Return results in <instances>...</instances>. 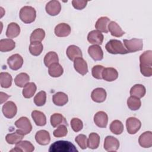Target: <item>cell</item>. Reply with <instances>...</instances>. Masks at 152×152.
Returning <instances> with one entry per match:
<instances>
[{
    "instance_id": "cb8c5ba5",
    "label": "cell",
    "mask_w": 152,
    "mask_h": 152,
    "mask_svg": "<svg viewBox=\"0 0 152 152\" xmlns=\"http://www.w3.org/2000/svg\"><path fill=\"white\" fill-rule=\"evenodd\" d=\"M20 33V27L16 23H11L8 25L6 31V36L9 39L17 37Z\"/></svg>"
},
{
    "instance_id": "30bf717a",
    "label": "cell",
    "mask_w": 152,
    "mask_h": 152,
    "mask_svg": "<svg viewBox=\"0 0 152 152\" xmlns=\"http://www.w3.org/2000/svg\"><path fill=\"white\" fill-rule=\"evenodd\" d=\"M104 148L107 151H117L119 147V140L113 136H107L104 139Z\"/></svg>"
},
{
    "instance_id": "d4e9b609",
    "label": "cell",
    "mask_w": 152,
    "mask_h": 152,
    "mask_svg": "<svg viewBox=\"0 0 152 152\" xmlns=\"http://www.w3.org/2000/svg\"><path fill=\"white\" fill-rule=\"evenodd\" d=\"M53 103L58 106H62L67 103L68 101V96L64 92H57L52 97Z\"/></svg>"
},
{
    "instance_id": "1f68e13d",
    "label": "cell",
    "mask_w": 152,
    "mask_h": 152,
    "mask_svg": "<svg viewBox=\"0 0 152 152\" xmlns=\"http://www.w3.org/2000/svg\"><path fill=\"white\" fill-rule=\"evenodd\" d=\"M64 69L59 63H55L51 65L48 69V73L52 77H59L62 75Z\"/></svg>"
},
{
    "instance_id": "3957f363",
    "label": "cell",
    "mask_w": 152,
    "mask_h": 152,
    "mask_svg": "<svg viewBox=\"0 0 152 152\" xmlns=\"http://www.w3.org/2000/svg\"><path fill=\"white\" fill-rule=\"evenodd\" d=\"M106 50L111 54H126L128 53L123 43L119 40H110L105 45Z\"/></svg>"
},
{
    "instance_id": "4fadbf2b",
    "label": "cell",
    "mask_w": 152,
    "mask_h": 152,
    "mask_svg": "<svg viewBox=\"0 0 152 152\" xmlns=\"http://www.w3.org/2000/svg\"><path fill=\"white\" fill-rule=\"evenodd\" d=\"M74 67L75 71L82 75L88 72L87 64L82 57L77 58L74 61Z\"/></svg>"
},
{
    "instance_id": "9c48e42d",
    "label": "cell",
    "mask_w": 152,
    "mask_h": 152,
    "mask_svg": "<svg viewBox=\"0 0 152 152\" xmlns=\"http://www.w3.org/2000/svg\"><path fill=\"white\" fill-rule=\"evenodd\" d=\"M7 64L12 70H18L21 68L23 64V57L18 53L12 55L8 58Z\"/></svg>"
},
{
    "instance_id": "f35d334b",
    "label": "cell",
    "mask_w": 152,
    "mask_h": 152,
    "mask_svg": "<svg viewBox=\"0 0 152 152\" xmlns=\"http://www.w3.org/2000/svg\"><path fill=\"white\" fill-rule=\"evenodd\" d=\"M15 147L18 148L21 152H32L34 150V145L28 141H20L18 143L15 144Z\"/></svg>"
},
{
    "instance_id": "f546056e",
    "label": "cell",
    "mask_w": 152,
    "mask_h": 152,
    "mask_svg": "<svg viewBox=\"0 0 152 152\" xmlns=\"http://www.w3.org/2000/svg\"><path fill=\"white\" fill-rule=\"evenodd\" d=\"M15 47V42L11 39H3L0 40V50L2 52H9Z\"/></svg>"
},
{
    "instance_id": "9a60e30c",
    "label": "cell",
    "mask_w": 152,
    "mask_h": 152,
    "mask_svg": "<svg viewBox=\"0 0 152 152\" xmlns=\"http://www.w3.org/2000/svg\"><path fill=\"white\" fill-rule=\"evenodd\" d=\"M35 140L36 142L42 145H46L50 142V136L46 130H39L35 135Z\"/></svg>"
},
{
    "instance_id": "277c9868",
    "label": "cell",
    "mask_w": 152,
    "mask_h": 152,
    "mask_svg": "<svg viewBox=\"0 0 152 152\" xmlns=\"http://www.w3.org/2000/svg\"><path fill=\"white\" fill-rule=\"evenodd\" d=\"M19 16L23 23L30 24L34 21L36 17V11L32 7L24 6L21 8Z\"/></svg>"
},
{
    "instance_id": "d6986e66",
    "label": "cell",
    "mask_w": 152,
    "mask_h": 152,
    "mask_svg": "<svg viewBox=\"0 0 152 152\" xmlns=\"http://www.w3.org/2000/svg\"><path fill=\"white\" fill-rule=\"evenodd\" d=\"M71 27L66 23L58 24L55 28V34L58 37H66L71 33Z\"/></svg>"
},
{
    "instance_id": "e575fe53",
    "label": "cell",
    "mask_w": 152,
    "mask_h": 152,
    "mask_svg": "<svg viewBox=\"0 0 152 152\" xmlns=\"http://www.w3.org/2000/svg\"><path fill=\"white\" fill-rule=\"evenodd\" d=\"M100 144V136L95 132H91L87 140V147L91 149H96Z\"/></svg>"
},
{
    "instance_id": "44dd1931",
    "label": "cell",
    "mask_w": 152,
    "mask_h": 152,
    "mask_svg": "<svg viewBox=\"0 0 152 152\" xmlns=\"http://www.w3.org/2000/svg\"><path fill=\"white\" fill-rule=\"evenodd\" d=\"M118 77V72L117 70L112 67L104 68L102 72V79L106 81H113Z\"/></svg>"
},
{
    "instance_id": "8d00e7d4",
    "label": "cell",
    "mask_w": 152,
    "mask_h": 152,
    "mask_svg": "<svg viewBox=\"0 0 152 152\" xmlns=\"http://www.w3.org/2000/svg\"><path fill=\"white\" fill-rule=\"evenodd\" d=\"M59 58L57 53L55 52L50 51L46 54L44 58V64L46 66L49 67L55 63H58Z\"/></svg>"
},
{
    "instance_id": "7bdbcfd3",
    "label": "cell",
    "mask_w": 152,
    "mask_h": 152,
    "mask_svg": "<svg viewBox=\"0 0 152 152\" xmlns=\"http://www.w3.org/2000/svg\"><path fill=\"white\" fill-rule=\"evenodd\" d=\"M67 133H68V129L66 125H61L58 126L57 129L54 130L53 132V135L55 137L60 138V137H65L67 135Z\"/></svg>"
},
{
    "instance_id": "5b68a950",
    "label": "cell",
    "mask_w": 152,
    "mask_h": 152,
    "mask_svg": "<svg viewBox=\"0 0 152 152\" xmlns=\"http://www.w3.org/2000/svg\"><path fill=\"white\" fill-rule=\"evenodd\" d=\"M124 44L128 53L141 50L143 48V42L141 39L133 38L131 40L124 39Z\"/></svg>"
},
{
    "instance_id": "d590c367",
    "label": "cell",
    "mask_w": 152,
    "mask_h": 152,
    "mask_svg": "<svg viewBox=\"0 0 152 152\" xmlns=\"http://www.w3.org/2000/svg\"><path fill=\"white\" fill-rule=\"evenodd\" d=\"M12 78L11 74L6 72H1L0 74V83L2 88H7L12 84Z\"/></svg>"
},
{
    "instance_id": "c3c4849f",
    "label": "cell",
    "mask_w": 152,
    "mask_h": 152,
    "mask_svg": "<svg viewBox=\"0 0 152 152\" xmlns=\"http://www.w3.org/2000/svg\"><path fill=\"white\" fill-rule=\"evenodd\" d=\"M9 97H10V96L7 94L6 93L1 92V104L3 103L4 102H5Z\"/></svg>"
},
{
    "instance_id": "ee69618b",
    "label": "cell",
    "mask_w": 152,
    "mask_h": 152,
    "mask_svg": "<svg viewBox=\"0 0 152 152\" xmlns=\"http://www.w3.org/2000/svg\"><path fill=\"white\" fill-rule=\"evenodd\" d=\"M71 126L74 132H79L83 128V123L78 118H74L71 121Z\"/></svg>"
},
{
    "instance_id": "6da1fadb",
    "label": "cell",
    "mask_w": 152,
    "mask_h": 152,
    "mask_svg": "<svg viewBox=\"0 0 152 152\" xmlns=\"http://www.w3.org/2000/svg\"><path fill=\"white\" fill-rule=\"evenodd\" d=\"M140 69L144 77L152 75V51L147 50L140 56Z\"/></svg>"
},
{
    "instance_id": "60d3db41",
    "label": "cell",
    "mask_w": 152,
    "mask_h": 152,
    "mask_svg": "<svg viewBox=\"0 0 152 152\" xmlns=\"http://www.w3.org/2000/svg\"><path fill=\"white\" fill-rule=\"evenodd\" d=\"M110 130L113 134L119 135L124 131V125L120 121L115 120L110 125Z\"/></svg>"
},
{
    "instance_id": "bcb514c9",
    "label": "cell",
    "mask_w": 152,
    "mask_h": 152,
    "mask_svg": "<svg viewBox=\"0 0 152 152\" xmlns=\"http://www.w3.org/2000/svg\"><path fill=\"white\" fill-rule=\"evenodd\" d=\"M104 68L102 65H100L94 66L91 69V74L93 77L96 79H102V72Z\"/></svg>"
},
{
    "instance_id": "836d02e7",
    "label": "cell",
    "mask_w": 152,
    "mask_h": 152,
    "mask_svg": "<svg viewBox=\"0 0 152 152\" xmlns=\"http://www.w3.org/2000/svg\"><path fill=\"white\" fill-rule=\"evenodd\" d=\"M45 37V31L42 28H36L31 33L30 37V43L31 42H41Z\"/></svg>"
},
{
    "instance_id": "e0dca14e",
    "label": "cell",
    "mask_w": 152,
    "mask_h": 152,
    "mask_svg": "<svg viewBox=\"0 0 152 152\" xmlns=\"http://www.w3.org/2000/svg\"><path fill=\"white\" fill-rule=\"evenodd\" d=\"M106 91L103 88H96L94 89L91 94V97L93 101L96 103H102L106 99Z\"/></svg>"
},
{
    "instance_id": "b9f144b4",
    "label": "cell",
    "mask_w": 152,
    "mask_h": 152,
    "mask_svg": "<svg viewBox=\"0 0 152 152\" xmlns=\"http://www.w3.org/2000/svg\"><path fill=\"white\" fill-rule=\"evenodd\" d=\"M34 103L37 106H43L46 101V93L44 91H40L34 97Z\"/></svg>"
},
{
    "instance_id": "603a6c76",
    "label": "cell",
    "mask_w": 152,
    "mask_h": 152,
    "mask_svg": "<svg viewBox=\"0 0 152 152\" xmlns=\"http://www.w3.org/2000/svg\"><path fill=\"white\" fill-rule=\"evenodd\" d=\"M110 23V19L107 17H100L95 24V28L97 30L104 33H108V25Z\"/></svg>"
},
{
    "instance_id": "484cf974",
    "label": "cell",
    "mask_w": 152,
    "mask_h": 152,
    "mask_svg": "<svg viewBox=\"0 0 152 152\" xmlns=\"http://www.w3.org/2000/svg\"><path fill=\"white\" fill-rule=\"evenodd\" d=\"M31 117L36 125L42 126L46 124V118L45 115L39 110H33L31 112Z\"/></svg>"
},
{
    "instance_id": "83f0119b",
    "label": "cell",
    "mask_w": 152,
    "mask_h": 152,
    "mask_svg": "<svg viewBox=\"0 0 152 152\" xmlns=\"http://www.w3.org/2000/svg\"><path fill=\"white\" fill-rule=\"evenodd\" d=\"M50 121L51 125L54 128L59 126L61 125H65L66 126L68 125L65 118L60 113H56L52 114L50 116Z\"/></svg>"
},
{
    "instance_id": "ac0fdd59",
    "label": "cell",
    "mask_w": 152,
    "mask_h": 152,
    "mask_svg": "<svg viewBox=\"0 0 152 152\" xmlns=\"http://www.w3.org/2000/svg\"><path fill=\"white\" fill-rule=\"evenodd\" d=\"M138 142L143 148H150L152 146V132L145 131L143 132L138 138Z\"/></svg>"
},
{
    "instance_id": "8992f818",
    "label": "cell",
    "mask_w": 152,
    "mask_h": 152,
    "mask_svg": "<svg viewBox=\"0 0 152 152\" xmlns=\"http://www.w3.org/2000/svg\"><path fill=\"white\" fill-rule=\"evenodd\" d=\"M15 126L24 135L29 134L32 130V125L30 121L25 116H22L15 122Z\"/></svg>"
},
{
    "instance_id": "5bb4252c",
    "label": "cell",
    "mask_w": 152,
    "mask_h": 152,
    "mask_svg": "<svg viewBox=\"0 0 152 152\" xmlns=\"http://www.w3.org/2000/svg\"><path fill=\"white\" fill-rule=\"evenodd\" d=\"M94 122L99 128H106L108 122V116L103 111L97 112L94 116Z\"/></svg>"
},
{
    "instance_id": "f6af8a7d",
    "label": "cell",
    "mask_w": 152,
    "mask_h": 152,
    "mask_svg": "<svg viewBox=\"0 0 152 152\" xmlns=\"http://www.w3.org/2000/svg\"><path fill=\"white\" fill-rule=\"evenodd\" d=\"M75 142L78 144L80 147L83 149H86L87 147V138L84 134H79L75 138Z\"/></svg>"
},
{
    "instance_id": "4dcf8cb0",
    "label": "cell",
    "mask_w": 152,
    "mask_h": 152,
    "mask_svg": "<svg viewBox=\"0 0 152 152\" xmlns=\"http://www.w3.org/2000/svg\"><path fill=\"white\" fill-rule=\"evenodd\" d=\"M37 87L34 83L31 82L27 84L24 87L22 91L23 96L26 99H30L33 96L36 91Z\"/></svg>"
},
{
    "instance_id": "ffe728a7",
    "label": "cell",
    "mask_w": 152,
    "mask_h": 152,
    "mask_svg": "<svg viewBox=\"0 0 152 152\" xmlns=\"http://www.w3.org/2000/svg\"><path fill=\"white\" fill-rule=\"evenodd\" d=\"M24 135H25L18 129L14 132L8 134L5 137V140L10 144H15L21 141Z\"/></svg>"
},
{
    "instance_id": "4316f807",
    "label": "cell",
    "mask_w": 152,
    "mask_h": 152,
    "mask_svg": "<svg viewBox=\"0 0 152 152\" xmlns=\"http://www.w3.org/2000/svg\"><path fill=\"white\" fill-rule=\"evenodd\" d=\"M145 93V87L142 84H137L133 86L130 90V95L139 99L144 97Z\"/></svg>"
},
{
    "instance_id": "8fae6325",
    "label": "cell",
    "mask_w": 152,
    "mask_h": 152,
    "mask_svg": "<svg viewBox=\"0 0 152 152\" xmlns=\"http://www.w3.org/2000/svg\"><path fill=\"white\" fill-rule=\"evenodd\" d=\"M45 10L48 14L51 16H55L61 12V5L58 1H50L46 4Z\"/></svg>"
},
{
    "instance_id": "ba28073f",
    "label": "cell",
    "mask_w": 152,
    "mask_h": 152,
    "mask_svg": "<svg viewBox=\"0 0 152 152\" xmlns=\"http://www.w3.org/2000/svg\"><path fill=\"white\" fill-rule=\"evenodd\" d=\"M2 111L5 117L8 119H11L17 114V107L13 102L8 101L3 105Z\"/></svg>"
},
{
    "instance_id": "7dc6e473",
    "label": "cell",
    "mask_w": 152,
    "mask_h": 152,
    "mask_svg": "<svg viewBox=\"0 0 152 152\" xmlns=\"http://www.w3.org/2000/svg\"><path fill=\"white\" fill-rule=\"evenodd\" d=\"M88 1L82 0H73L72 1V5L73 7L78 10H81L84 9L87 4Z\"/></svg>"
},
{
    "instance_id": "7a4b0ae2",
    "label": "cell",
    "mask_w": 152,
    "mask_h": 152,
    "mask_svg": "<svg viewBox=\"0 0 152 152\" xmlns=\"http://www.w3.org/2000/svg\"><path fill=\"white\" fill-rule=\"evenodd\" d=\"M49 152H77L75 146L69 141L60 140L54 142L49 148Z\"/></svg>"
},
{
    "instance_id": "2e32d148",
    "label": "cell",
    "mask_w": 152,
    "mask_h": 152,
    "mask_svg": "<svg viewBox=\"0 0 152 152\" xmlns=\"http://www.w3.org/2000/svg\"><path fill=\"white\" fill-rule=\"evenodd\" d=\"M88 53L94 61H101L103 58L102 49L99 45H91L88 47Z\"/></svg>"
},
{
    "instance_id": "52a82bcc",
    "label": "cell",
    "mask_w": 152,
    "mask_h": 152,
    "mask_svg": "<svg viewBox=\"0 0 152 152\" xmlns=\"http://www.w3.org/2000/svg\"><path fill=\"white\" fill-rule=\"evenodd\" d=\"M126 126L127 132L129 134H135L141 128V123L138 119L135 117H130L126 121Z\"/></svg>"
},
{
    "instance_id": "d6a6232c",
    "label": "cell",
    "mask_w": 152,
    "mask_h": 152,
    "mask_svg": "<svg viewBox=\"0 0 152 152\" xmlns=\"http://www.w3.org/2000/svg\"><path fill=\"white\" fill-rule=\"evenodd\" d=\"M30 77L27 73L21 72L18 74L15 79L14 83L15 85L19 87H24L27 84L29 83Z\"/></svg>"
},
{
    "instance_id": "74e56055",
    "label": "cell",
    "mask_w": 152,
    "mask_h": 152,
    "mask_svg": "<svg viewBox=\"0 0 152 152\" xmlns=\"http://www.w3.org/2000/svg\"><path fill=\"white\" fill-rule=\"evenodd\" d=\"M43 46L41 42H31L29 45L30 53L33 56H39L40 55L43 51Z\"/></svg>"
},
{
    "instance_id": "7402d4cb",
    "label": "cell",
    "mask_w": 152,
    "mask_h": 152,
    "mask_svg": "<svg viewBox=\"0 0 152 152\" xmlns=\"http://www.w3.org/2000/svg\"><path fill=\"white\" fill-rule=\"evenodd\" d=\"M66 53L68 58L72 61H74L77 58L83 56L82 52L80 48L74 45H70L67 48Z\"/></svg>"
},
{
    "instance_id": "ab89813d",
    "label": "cell",
    "mask_w": 152,
    "mask_h": 152,
    "mask_svg": "<svg viewBox=\"0 0 152 152\" xmlns=\"http://www.w3.org/2000/svg\"><path fill=\"white\" fill-rule=\"evenodd\" d=\"M141 105V100L139 98L134 96H130L127 100V106L131 110H138Z\"/></svg>"
},
{
    "instance_id": "7c38bea8",
    "label": "cell",
    "mask_w": 152,
    "mask_h": 152,
    "mask_svg": "<svg viewBox=\"0 0 152 152\" xmlns=\"http://www.w3.org/2000/svg\"><path fill=\"white\" fill-rule=\"evenodd\" d=\"M103 34L98 30H92L90 31L87 36V40L89 43L94 45H100L103 41Z\"/></svg>"
},
{
    "instance_id": "f1b7e54d",
    "label": "cell",
    "mask_w": 152,
    "mask_h": 152,
    "mask_svg": "<svg viewBox=\"0 0 152 152\" xmlns=\"http://www.w3.org/2000/svg\"><path fill=\"white\" fill-rule=\"evenodd\" d=\"M108 31H110L112 36L116 37H121L125 33L115 21H110L108 25Z\"/></svg>"
}]
</instances>
